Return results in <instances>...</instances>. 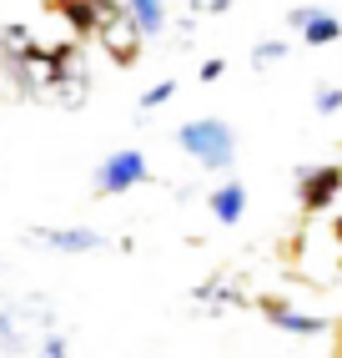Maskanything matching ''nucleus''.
<instances>
[{
    "mask_svg": "<svg viewBox=\"0 0 342 358\" xmlns=\"http://www.w3.org/2000/svg\"><path fill=\"white\" fill-rule=\"evenodd\" d=\"M20 343H15V318L10 313H0V353H15Z\"/></svg>",
    "mask_w": 342,
    "mask_h": 358,
    "instance_id": "a211bd4d",
    "label": "nucleus"
},
{
    "mask_svg": "<svg viewBox=\"0 0 342 358\" xmlns=\"http://www.w3.org/2000/svg\"><path fill=\"white\" fill-rule=\"evenodd\" d=\"M177 147L202 166V172H232L237 162V131L222 116H191L177 127Z\"/></svg>",
    "mask_w": 342,
    "mask_h": 358,
    "instance_id": "f03ea898",
    "label": "nucleus"
},
{
    "mask_svg": "<svg viewBox=\"0 0 342 358\" xmlns=\"http://www.w3.org/2000/svg\"><path fill=\"white\" fill-rule=\"evenodd\" d=\"M0 273H6V262H0Z\"/></svg>",
    "mask_w": 342,
    "mask_h": 358,
    "instance_id": "412c9836",
    "label": "nucleus"
},
{
    "mask_svg": "<svg viewBox=\"0 0 342 358\" xmlns=\"http://www.w3.org/2000/svg\"><path fill=\"white\" fill-rule=\"evenodd\" d=\"M287 56H292V45L272 36V41H257L252 51H247V66H252V71H277Z\"/></svg>",
    "mask_w": 342,
    "mask_h": 358,
    "instance_id": "4468645a",
    "label": "nucleus"
},
{
    "mask_svg": "<svg viewBox=\"0 0 342 358\" xmlns=\"http://www.w3.org/2000/svg\"><path fill=\"white\" fill-rule=\"evenodd\" d=\"M66 66H76V45H45L20 20L0 26V71L20 101H51V86Z\"/></svg>",
    "mask_w": 342,
    "mask_h": 358,
    "instance_id": "f257e3e1",
    "label": "nucleus"
},
{
    "mask_svg": "<svg viewBox=\"0 0 342 358\" xmlns=\"http://www.w3.org/2000/svg\"><path fill=\"white\" fill-rule=\"evenodd\" d=\"M26 243L31 248H45V252L86 257V252H101L106 248V232H96V227H31Z\"/></svg>",
    "mask_w": 342,
    "mask_h": 358,
    "instance_id": "423d86ee",
    "label": "nucleus"
},
{
    "mask_svg": "<svg viewBox=\"0 0 342 358\" xmlns=\"http://www.w3.org/2000/svg\"><path fill=\"white\" fill-rule=\"evenodd\" d=\"M146 182H151V162H146V152L121 147V152H111V157L96 162L91 192L96 197H126V192H136V187H146Z\"/></svg>",
    "mask_w": 342,
    "mask_h": 358,
    "instance_id": "20e7f679",
    "label": "nucleus"
},
{
    "mask_svg": "<svg viewBox=\"0 0 342 358\" xmlns=\"http://www.w3.org/2000/svg\"><path fill=\"white\" fill-rule=\"evenodd\" d=\"M262 318L272 323L277 333H287V338H322V333H327V318L302 313V308L277 303V298H262Z\"/></svg>",
    "mask_w": 342,
    "mask_h": 358,
    "instance_id": "6e6552de",
    "label": "nucleus"
},
{
    "mask_svg": "<svg viewBox=\"0 0 342 358\" xmlns=\"http://www.w3.org/2000/svg\"><path fill=\"white\" fill-rule=\"evenodd\" d=\"M86 101H91V71L76 61V66H66L61 81L51 86V106H61V111H81Z\"/></svg>",
    "mask_w": 342,
    "mask_h": 358,
    "instance_id": "9d476101",
    "label": "nucleus"
},
{
    "mask_svg": "<svg viewBox=\"0 0 342 358\" xmlns=\"http://www.w3.org/2000/svg\"><path fill=\"white\" fill-rule=\"evenodd\" d=\"M36 353H40V358H66V353H70V343L61 338V333H40V343H36Z\"/></svg>",
    "mask_w": 342,
    "mask_h": 358,
    "instance_id": "f3484780",
    "label": "nucleus"
},
{
    "mask_svg": "<svg viewBox=\"0 0 342 358\" xmlns=\"http://www.w3.org/2000/svg\"><path fill=\"white\" fill-rule=\"evenodd\" d=\"M51 10L70 26V36H91L96 26V0H51Z\"/></svg>",
    "mask_w": 342,
    "mask_h": 358,
    "instance_id": "f8f14e48",
    "label": "nucleus"
},
{
    "mask_svg": "<svg viewBox=\"0 0 342 358\" xmlns=\"http://www.w3.org/2000/svg\"><path fill=\"white\" fill-rule=\"evenodd\" d=\"M171 96H177V81L166 76V81H156V86H151V91H146V96L136 101V111H161V106H166Z\"/></svg>",
    "mask_w": 342,
    "mask_h": 358,
    "instance_id": "2eb2a0df",
    "label": "nucleus"
},
{
    "mask_svg": "<svg viewBox=\"0 0 342 358\" xmlns=\"http://www.w3.org/2000/svg\"><path fill=\"white\" fill-rule=\"evenodd\" d=\"M91 41L116 61V66H136L141 61V45H146V31L131 20V10L121 0H96V26H91Z\"/></svg>",
    "mask_w": 342,
    "mask_h": 358,
    "instance_id": "7ed1b4c3",
    "label": "nucleus"
},
{
    "mask_svg": "<svg viewBox=\"0 0 342 358\" xmlns=\"http://www.w3.org/2000/svg\"><path fill=\"white\" fill-rule=\"evenodd\" d=\"M337 197H342V166H337V162H322V166H297V207L307 212V217L327 212Z\"/></svg>",
    "mask_w": 342,
    "mask_h": 358,
    "instance_id": "39448f33",
    "label": "nucleus"
},
{
    "mask_svg": "<svg viewBox=\"0 0 342 358\" xmlns=\"http://www.w3.org/2000/svg\"><path fill=\"white\" fill-rule=\"evenodd\" d=\"M312 111L317 116H337L342 111V86H317L312 91Z\"/></svg>",
    "mask_w": 342,
    "mask_h": 358,
    "instance_id": "dca6fc26",
    "label": "nucleus"
},
{
    "mask_svg": "<svg viewBox=\"0 0 342 358\" xmlns=\"http://www.w3.org/2000/svg\"><path fill=\"white\" fill-rule=\"evenodd\" d=\"M197 76H202V86H207V81H222V76H227V61H222V56L202 61V71H197Z\"/></svg>",
    "mask_w": 342,
    "mask_h": 358,
    "instance_id": "6ab92c4d",
    "label": "nucleus"
},
{
    "mask_svg": "<svg viewBox=\"0 0 342 358\" xmlns=\"http://www.w3.org/2000/svg\"><path fill=\"white\" fill-rule=\"evenodd\" d=\"M207 207H211V217L222 222V227H237L241 217H247V182H237V177L216 182L211 192H207Z\"/></svg>",
    "mask_w": 342,
    "mask_h": 358,
    "instance_id": "1a4fd4ad",
    "label": "nucleus"
},
{
    "mask_svg": "<svg viewBox=\"0 0 342 358\" xmlns=\"http://www.w3.org/2000/svg\"><path fill=\"white\" fill-rule=\"evenodd\" d=\"M191 298H197L207 313H222V308H241V303H247V293H241L237 282H227V278H207V282H197V293H191Z\"/></svg>",
    "mask_w": 342,
    "mask_h": 358,
    "instance_id": "9b49d317",
    "label": "nucleus"
},
{
    "mask_svg": "<svg viewBox=\"0 0 342 358\" xmlns=\"http://www.w3.org/2000/svg\"><path fill=\"white\" fill-rule=\"evenodd\" d=\"M332 237H337V243H342V217H332Z\"/></svg>",
    "mask_w": 342,
    "mask_h": 358,
    "instance_id": "aec40b11",
    "label": "nucleus"
},
{
    "mask_svg": "<svg viewBox=\"0 0 342 358\" xmlns=\"http://www.w3.org/2000/svg\"><path fill=\"white\" fill-rule=\"evenodd\" d=\"M131 10V20L146 31V36H161L166 31V0H121Z\"/></svg>",
    "mask_w": 342,
    "mask_h": 358,
    "instance_id": "ddd939ff",
    "label": "nucleus"
},
{
    "mask_svg": "<svg viewBox=\"0 0 342 358\" xmlns=\"http://www.w3.org/2000/svg\"><path fill=\"white\" fill-rule=\"evenodd\" d=\"M287 31L297 36L302 45H312V51H322V45H337L342 41V20L322 6H292L287 10Z\"/></svg>",
    "mask_w": 342,
    "mask_h": 358,
    "instance_id": "0eeeda50",
    "label": "nucleus"
}]
</instances>
